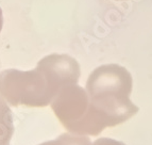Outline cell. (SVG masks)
Here are the masks:
<instances>
[{
    "label": "cell",
    "mask_w": 152,
    "mask_h": 145,
    "mask_svg": "<svg viewBox=\"0 0 152 145\" xmlns=\"http://www.w3.org/2000/svg\"><path fill=\"white\" fill-rule=\"evenodd\" d=\"M2 26H3V16H2V11L0 8V32L2 30Z\"/></svg>",
    "instance_id": "cell-1"
}]
</instances>
